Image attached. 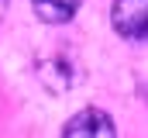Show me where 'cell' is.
<instances>
[{
  "label": "cell",
  "mask_w": 148,
  "mask_h": 138,
  "mask_svg": "<svg viewBox=\"0 0 148 138\" xmlns=\"http://www.w3.org/2000/svg\"><path fill=\"white\" fill-rule=\"evenodd\" d=\"M31 7H35V14L41 21H48V24H66V21L76 17L79 0H31Z\"/></svg>",
  "instance_id": "3957f363"
},
{
  "label": "cell",
  "mask_w": 148,
  "mask_h": 138,
  "mask_svg": "<svg viewBox=\"0 0 148 138\" xmlns=\"http://www.w3.org/2000/svg\"><path fill=\"white\" fill-rule=\"evenodd\" d=\"M3 7H7V0H0V14H3Z\"/></svg>",
  "instance_id": "277c9868"
},
{
  "label": "cell",
  "mask_w": 148,
  "mask_h": 138,
  "mask_svg": "<svg viewBox=\"0 0 148 138\" xmlns=\"http://www.w3.org/2000/svg\"><path fill=\"white\" fill-rule=\"evenodd\" d=\"M110 24L121 38L148 45V0H114Z\"/></svg>",
  "instance_id": "6da1fadb"
},
{
  "label": "cell",
  "mask_w": 148,
  "mask_h": 138,
  "mask_svg": "<svg viewBox=\"0 0 148 138\" xmlns=\"http://www.w3.org/2000/svg\"><path fill=\"white\" fill-rule=\"evenodd\" d=\"M62 138H117V128H114V121H110L107 110L83 107V110H76L73 117L66 121Z\"/></svg>",
  "instance_id": "7a4b0ae2"
}]
</instances>
